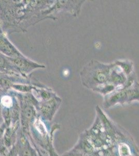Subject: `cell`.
I'll return each instance as SVG.
<instances>
[{
    "mask_svg": "<svg viewBox=\"0 0 139 156\" xmlns=\"http://www.w3.org/2000/svg\"><path fill=\"white\" fill-rule=\"evenodd\" d=\"M9 59L18 73L23 76H26L33 69L39 67L37 64L26 58L23 55L14 58H9Z\"/></svg>",
    "mask_w": 139,
    "mask_h": 156,
    "instance_id": "3",
    "label": "cell"
},
{
    "mask_svg": "<svg viewBox=\"0 0 139 156\" xmlns=\"http://www.w3.org/2000/svg\"><path fill=\"white\" fill-rule=\"evenodd\" d=\"M4 90H0V124H2L3 123V120L2 118V107H1V97L2 96V93Z\"/></svg>",
    "mask_w": 139,
    "mask_h": 156,
    "instance_id": "6",
    "label": "cell"
},
{
    "mask_svg": "<svg viewBox=\"0 0 139 156\" xmlns=\"http://www.w3.org/2000/svg\"><path fill=\"white\" fill-rule=\"evenodd\" d=\"M26 16V1L0 0V25L6 36L25 31Z\"/></svg>",
    "mask_w": 139,
    "mask_h": 156,
    "instance_id": "1",
    "label": "cell"
},
{
    "mask_svg": "<svg viewBox=\"0 0 139 156\" xmlns=\"http://www.w3.org/2000/svg\"><path fill=\"white\" fill-rule=\"evenodd\" d=\"M0 156H2V154H1V152H0Z\"/></svg>",
    "mask_w": 139,
    "mask_h": 156,
    "instance_id": "9",
    "label": "cell"
},
{
    "mask_svg": "<svg viewBox=\"0 0 139 156\" xmlns=\"http://www.w3.org/2000/svg\"><path fill=\"white\" fill-rule=\"evenodd\" d=\"M0 71L13 75H21L17 70L9 58L0 52Z\"/></svg>",
    "mask_w": 139,
    "mask_h": 156,
    "instance_id": "5",
    "label": "cell"
},
{
    "mask_svg": "<svg viewBox=\"0 0 139 156\" xmlns=\"http://www.w3.org/2000/svg\"><path fill=\"white\" fill-rule=\"evenodd\" d=\"M16 156H35L36 151L32 147L28 136L19 129L16 143L14 145Z\"/></svg>",
    "mask_w": 139,
    "mask_h": 156,
    "instance_id": "2",
    "label": "cell"
},
{
    "mask_svg": "<svg viewBox=\"0 0 139 156\" xmlns=\"http://www.w3.org/2000/svg\"><path fill=\"white\" fill-rule=\"evenodd\" d=\"M0 52L12 58L23 55L4 34L0 36Z\"/></svg>",
    "mask_w": 139,
    "mask_h": 156,
    "instance_id": "4",
    "label": "cell"
},
{
    "mask_svg": "<svg viewBox=\"0 0 139 156\" xmlns=\"http://www.w3.org/2000/svg\"><path fill=\"white\" fill-rule=\"evenodd\" d=\"M3 34V32L2 31V29H1V25H0V36H1L2 34Z\"/></svg>",
    "mask_w": 139,
    "mask_h": 156,
    "instance_id": "7",
    "label": "cell"
},
{
    "mask_svg": "<svg viewBox=\"0 0 139 156\" xmlns=\"http://www.w3.org/2000/svg\"><path fill=\"white\" fill-rule=\"evenodd\" d=\"M35 156H38V154H37V153H36V154H35Z\"/></svg>",
    "mask_w": 139,
    "mask_h": 156,
    "instance_id": "8",
    "label": "cell"
}]
</instances>
